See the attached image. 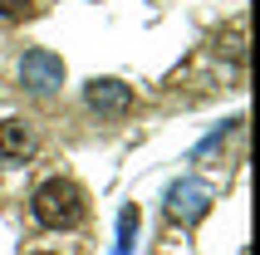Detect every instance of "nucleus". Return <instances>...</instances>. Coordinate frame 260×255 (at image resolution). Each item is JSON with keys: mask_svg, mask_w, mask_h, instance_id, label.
I'll return each mask as SVG.
<instances>
[{"mask_svg": "<svg viewBox=\"0 0 260 255\" xmlns=\"http://www.w3.org/2000/svg\"><path fill=\"white\" fill-rule=\"evenodd\" d=\"M29 152H35V133H29V123L5 118V123H0V167H20Z\"/></svg>", "mask_w": 260, "mask_h": 255, "instance_id": "39448f33", "label": "nucleus"}, {"mask_svg": "<svg viewBox=\"0 0 260 255\" xmlns=\"http://www.w3.org/2000/svg\"><path fill=\"white\" fill-rule=\"evenodd\" d=\"M29 5H35V0H0V15H5V20H25Z\"/></svg>", "mask_w": 260, "mask_h": 255, "instance_id": "0eeeda50", "label": "nucleus"}, {"mask_svg": "<svg viewBox=\"0 0 260 255\" xmlns=\"http://www.w3.org/2000/svg\"><path fill=\"white\" fill-rule=\"evenodd\" d=\"M84 103L93 113H103V118H118V113L133 108V88L123 84V79H88L84 84Z\"/></svg>", "mask_w": 260, "mask_h": 255, "instance_id": "20e7f679", "label": "nucleus"}, {"mask_svg": "<svg viewBox=\"0 0 260 255\" xmlns=\"http://www.w3.org/2000/svg\"><path fill=\"white\" fill-rule=\"evenodd\" d=\"M211 201H216V186L206 182V177H182V182L167 186V216L182 221V226H197L211 211Z\"/></svg>", "mask_w": 260, "mask_h": 255, "instance_id": "f03ea898", "label": "nucleus"}, {"mask_svg": "<svg viewBox=\"0 0 260 255\" xmlns=\"http://www.w3.org/2000/svg\"><path fill=\"white\" fill-rule=\"evenodd\" d=\"M20 84L29 93H40V99H49L64 84V59L54 49H25V59H20Z\"/></svg>", "mask_w": 260, "mask_h": 255, "instance_id": "7ed1b4c3", "label": "nucleus"}, {"mask_svg": "<svg viewBox=\"0 0 260 255\" xmlns=\"http://www.w3.org/2000/svg\"><path fill=\"white\" fill-rule=\"evenodd\" d=\"M133 241H138V206H123V211H118V241H113V255H133Z\"/></svg>", "mask_w": 260, "mask_h": 255, "instance_id": "423d86ee", "label": "nucleus"}, {"mask_svg": "<svg viewBox=\"0 0 260 255\" xmlns=\"http://www.w3.org/2000/svg\"><path fill=\"white\" fill-rule=\"evenodd\" d=\"M29 211H35V221L49 231H64V226H79L88 211V197L84 186L69 182V177H49V182L35 186V201H29Z\"/></svg>", "mask_w": 260, "mask_h": 255, "instance_id": "f257e3e1", "label": "nucleus"}]
</instances>
